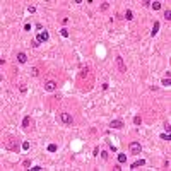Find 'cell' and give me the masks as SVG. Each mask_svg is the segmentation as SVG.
I'll return each instance as SVG.
<instances>
[{
	"label": "cell",
	"instance_id": "cell-1",
	"mask_svg": "<svg viewBox=\"0 0 171 171\" xmlns=\"http://www.w3.org/2000/svg\"><path fill=\"white\" fill-rule=\"evenodd\" d=\"M128 149H130V152L135 154V156H139V154L142 152V145L139 144V142H132V144L128 145Z\"/></svg>",
	"mask_w": 171,
	"mask_h": 171
},
{
	"label": "cell",
	"instance_id": "cell-2",
	"mask_svg": "<svg viewBox=\"0 0 171 171\" xmlns=\"http://www.w3.org/2000/svg\"><path fill=\"white\" fill-rule=\"evenodd\" d=\"M38 39H39V43H46L48 39H50V34H48V31L45 29V31H41L39 34H38V36H36Z\"/></svg>",
	"mask_w": 171,
	"mask_h": 171
},
{
	"label": "cell",
	"instance_id": "cell-3",
	"mask_svg": "<svg viewBox=\"0 0 171 171\" xmlns=\"http://www.w3.org/2000/svg\"><path fill=\"white\" fill-rule=\"evenodd\" d=\"M60 120H62L65 125H72V116H70L68 113H62V115H60Z\"/></svg>",
	"mask_w": 171,
	"mask_h": 171
},
{
	"label": "cell",
	"instance_id": "cell-4",
	"mask_svg": "<svg viewBox=\"0 0 171 171\" xmlns=\"http://www.w3.org/2000/svg\"><path fill=\"white\" fill-rule=\"evenodd\" d=\"M116 63H118V68H120V72H127V67H125V63H123V58L122 56H116Z\"/></svg>",
	"mask_w": 171,
	"mask_h": 171
},
{
	"label": "cell",
	"instance_id": "cell-5",
	"mask_svg": "<svg viewBox=\"0 0 171 171\" xmlns=\"http://www.w3.org/2000/svg\"><path fill=\"white\" fill-rule=\"evenodd\" d=\"M110 127H111V128H123L125 123L122 122V120H113V122L110 123Z\"/></svg>",
	"mask_w": 171,
	"mask_h": 171
},
{
	"label": "cell",
	"instance_id": "cell-6",
	"mask_svg": "<svg viewBox=\"0 0 171 171\" xmlns=\"http://www.w3.org/2000/svg\"><path fill=\"white\" fill-rule=\"evenodd\" d=\"M145 164V161L144 159H139V161H135L133 164H130V169H139L140 166H144Z\"/></svg>",
	"mask_w": 171,
	"mask_h": 171
},
{
	"label": "cell",
	"instance_id": "cell-7",
	"mask_svg": "<svg viewBox=\"0 0 171 171\" xmlns=\"http://www.w3.org/2000/svg\"><path fill=\"white\" fill-rule=\"evenodd\" d=\"M55 87H56V82H53V81H48L45 84V89L46 91H55Z\"/></svg>",
	"mask_w": 171,
	"mask_h": 171
},
{
	"label": "cell",
	"instance_id": "cell-8",
	"mask_svg": "<svg viewBox=\"0 0 171 171\" xmlns=\"http://www.w3.org/2000/svg\"><path fill=\"white\" fill-rule=\"evenodd\" d=\"M159 21H156V22H154V26H152V31H151V34H152V36H156V34H158L159 33Z\"/></svg>",
	"mask_w": 171,
	"mask_h": 171
},
{
	"label": "cell",
	"instance_id": "cell-9",
	"mask_svg": "<svg viewBox=\"0 0 171 171\" xmlns=\"http://www.w3.org/2000/svg\"><path fill=\"white\" fill-rule=\"evenodd\" d=\"M17 60H19V63H26L27 62V56H26V53H17Z\"/></svg>",
	"mask_w": 171,
	"mask_h": 171
},
{
	"label": "cell",
	"instance_id": "cell-10",
	"mask_svg": "<svg viewBox=\"0 0 171 171\" xmlns=\"http://www.w3.org/2000/svg\"><path fill=\"white\" fill-rule=\"evenodd\" d=\"M29 122H31L29 116H26V118L22 120V128H24V130H26V128H29Z\"/></svg>",
	"mask_w": 171,
	"mask_h": 171
},
{
	"label": "cell",
	"instance_id": "cell-11",
	"mask_svg": "<svg viewBox=\"0 0 171 171\" xmlns=\"http://www.w3.org/2000/svg\"><path fill=\"white\" fill-rule=\"evenodd\" d=\"M125 19H127V21H132V19H133V12H132V10H127V12H125Z\"/></svg>",
	"mask_w": 171,
	"mask_h": 171
},
{
	"label": "cell",
	"instance_id": "cell-12",
	"mask_svg": "<svg viewBox=\"0 0 171 171\" xmlns=\"http://www.w3.org/2000/svg\"><path fill=\"white\" fill-rule=\"evenodd\" d=\"M151 7L154 10H159L161 9V2H151Z\"/></svg>",
	"mask_w": 171,
	"mask_h": 171
},
{
	"label": "cell",
	"instance_id": "cell-13",
	"mask_svg": "<svg viewBox=\"0 0 171 171\" xmlns=\"http://www.w3.org/2000/svg\"><path fill=\"white\" fill-rule=\"evenodd\" d=\"M118 162H127V156L125 154H118Z\"/></svg>",
	"mask_w": 171,
	"mask_h": 171
},
{
	"label": "cell",
	"instance_id": "cell-14",
	"mask_svg": "<svg viewBox=\"0 0 171 171\" xmlns=\"http://www.w3.org/2000/svg\"><path fill=\"white\" fill-rule=\"evenodd\" d=\"M60 34L63 38H68V29H65V27H63V29H60Z\"/></svg>",
	"mask_w": 171,
	"mask_h": 171
},
{
	"label": "cell",
	"instance_id": "cell-15",
	"mask_svg": "<svg viewBox=\"0 0 171 171\" xmlns=\"http://www.w3.org/2000/svg\"><path fill=\"white\" fill-rule=\"evenodd\" d=\"M164 19H166V21H171V10H169V9L164 10Z\"/></svg>",
	"mask_w": 171,
	"mask_h": 171
},
{
	"label": "cell",
	"instance_id": "cell-16",
	"mask_svg": "<svg viewBox=\"0 0 171 171\" xmlns=\"http://www.w3.org/2000/svg\"><path fill=\"white\" fill-rule=\"evenodd\" d=\"M162 86H166V87H169V86H171V81H169V77H166V79H162Z\"/></svg>",
	"mask_w": 171,
	"mask_h": 171
},
{
	"label": "cell",
	"instance_id": "cell-17",
	"mask_svg": "<svg viewBox=\"0 0 171 171\" xmlns=\"http://www.w3.org/2000/svg\"><path fill=\"white\" fill-rule=\"evenodd\" d=\"M48 151H50V152H56V145H55V144H50V145H48Z\"/></svg>",
	"mask_w": 171,
	"mask_h": 171
},
{
	"label": "cell",
	"instance_id": "cell-18",
	"mask_svg": "<svg viewBox=\"0 0 171 171\" xmlns=\"http://www.w3.org/2000/svg\"><path fill=\"white\" fill-rule=\"evenodd\" d=\"M133 123H135V125H140V123H142V118H140V116H135V118H133Z\"/></svg>",
	"mask_w": 171,
	"mask_h": 171
},
{
	"label": "cell",
	"instance_id": "cell-19",
	"mask_svg": "<svg viewBox=\"0 0 171 171\" xmlns=\"http://www.w3.org/2000/svg\"><path fill=\"white\" fill-rule=\"evenodd\" d=\"M33 46H34V48H38V46H39V39H38V38H34V39H33Z\"/></svg>",
	"mask_w": 171,
	"mask_h": 171
},
{
	"label": "cell",
	"instance_id": "cell-20",
	"mask_svg": "<svg viewBox=\"0 0 171 171\" xmlns=\"http://www.w3.org/2000/svg\"><path fill=\"white\" fill-rule=\"evenodd\" d=\"M164 128H166V133L169 135V133H171V125H169V123H166V125H164Z\"/></svg>",
	"mask_w": 171,
	"mask_h": 171
},
{
	"label": "cell",
	"instance_id": "cell-21",
	"mask_svg": "<svg viewBox=\"0 0 171 171\" xmlns=\"http://www.w3.org/2000/svg\"><path fill=\"white\" fill-rule=\"evenodd\" d=\"M22 149L27 151V149H29V142H22Z\"/></svg>",
	"mask_w": 171,
	"mask_h": 171
},
{
	"label": "cell",
	"instance_id": "cell-22",
	"mask_svg": "<svg viewBox=\"0 0 171 171\" xmlns=\"http://www.w3.org/2000/svg\"><path fill=\"white\" fill-rule=\"evenodd\" d=\"M161 139L162 140H169V135L168 133H161Z\"/></svg>",
	"mask_w": 171,
	"mask_h": 171
},
{
	"label": "cell",
	"instance_id": "cell-23",
	"mask_svg": "<svg viewBox=\"0 0 171 171\" xmlns=\"http://www.w3.org/2000/svg\"><path fill=\"white\" fill-rule=\"evenodd\" d=\"M101 158H103V159H108V152L103 151V152H101Z\"/></svg>",
	"mask_w": 171,
	"mask_h": 171
},
{
	"label": "cell",
	"instance_id": "cell-24",
	"mask_svg": "<svg viewBox=\"0 0 171 171\" xmlns=\"http://www.w3.org/2000/svg\"><path fill=\"white\" fill-rule=\"evenodd\" d=\"M31 74H33L34 77H36V75H38V68H31Z\"/></svg>",
	"mask_w": 171,
	"mask_h": 171
},
{
	"label": "cell",
	"instance_id": "cell-25",
	"mask_svg": "<svg viewBox=\"0 0 171 171\" xmlns=\"http://www.w3.org/2000/svg\"><path fill=\"white\" fill-rule=\"evenodd\" d=\"M24 31H31V24H24Z\"/></svg>",
	"mask_w": 171,
	"mask_h": 171
},
{
	"label": "cell",
	"instance_id": "cell-26",
	"mask_svg": "<svg viewBox=\"0 0 171 171\" xmlns=\"http://www.w3.org/2000/svg\"><path fill=\"white\" fill-rule=\"evenodd\" d=\"M94 156H99V147H94Z\"/></svg>",
	"mask_w": 171,
	"mask_h": 171
}]
</instances>
